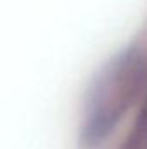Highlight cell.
<instances>
[{
	"mask_svg": "<svg viewBox=\"0 0 147 149\" xmlns=\"http://www.w3.org/2000/svg\"><path fill=\"white\" fill-rule=\"evenodd\" d=\"M142 78V63L130 52L118 57L95 87L85 130L90 142L106 137L130 104Z\"/></svg>",
	"mask_w": 147,
	"mask_h": 149,
	"instance_id": "obj_1",
	"label": "cell"
}]
</instances>
